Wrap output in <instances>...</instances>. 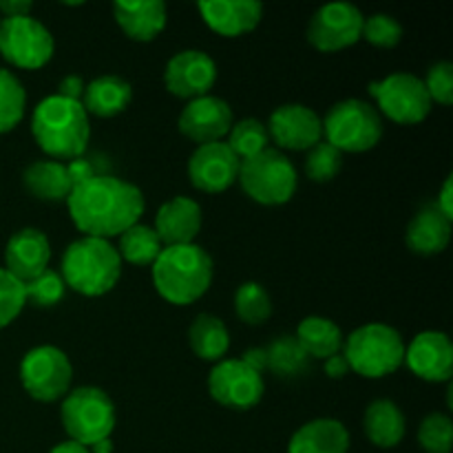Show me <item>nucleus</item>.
Wrapping results in <instances>:
<instances>
[{
  "instance_id": "obj_35",
  "label": "nucleus",
  "mask_w": 453,
  "mask_h": 453,
  "mask_svg": "<svg viewBox=\"0 0 453 453\" xmlns=\"http://www.w3.org/2000/svg\"><path fill=\"white\" fill-rule=\"evenodd\" d=\"M341 168H343V153L332 144H327L326 140L312 146L305 155V175L312 181H319V184L334 180Z\"/></svg>"
},
{
  "instance_id": "obj_36",
  "label": "nucleus",
  "mask_w": 453,
  "mask_h": 453,
  "mask_svg": "<svg viewBox=\"0 0 453 453\" xmlns=\"http://www.w3.org/2000/svg\"><path fill=\"white\" fill-rule=\"evenodd\" d=\"M65 290V279H62L60 273L51 268H47L42 274L25 283L27 303L35 305V308H53V305L62 301Z\"/></svg>"
},
{
  "instance_id": "obj_46",
  "label": "nucleus",
  "mask_w": 453,
  "mask_h": 453,
  "mask_svg": "<svg viewBox=\"0 0 453 453\" xmlns=\"http://www.w3.org/2000/svg\"><path fill=\"white\" fill-rule=\"evenodd\" d=\"M242 361L246 363L248 367H252L255 372L264 374L265 372V349L264 348H250L246 354H243Z\"/></svg>"
},
{
  "instance_id": "obj_19",
  "label": "nucleus",
  "mask_w": 453,
  "mask_h": 453,
  "mask_svg": "<svg viewBox=\"0 0 453 453\" xmlns=\"http://www.w3.org/2000/svg\"><path fill=\"white\" fill-rule=\"evenodd\" d=\"M51 243L38 228H22L4 246V270L20 283L31 281L49 268Z\"/></svg>"
},
{
  "instance_id": "obj_40",
  "label": "nucleus",
  "mask_w": 453,
  "mask_h": 453,
  "mask_svg": "<svg viewBox=\"0 0 453 453\" xmlns=\"http://www.w3.org/2000/svg\"><path fill=\"white\" fill-rule=\"evenodd\" d=\"M432 102L441 106H449L453 102V65L451 62H436L423 80Z\"/></svg>"
},
{
  "instance_id": "obj_30",
  "label": "nucleus",
  "mask_w": 453,
  "mask_h": 453,
  "mask_svg": "<svg viewBox=\"0 0 453 453\" xmlns=\"http://www.w3.org/2000/svg\"><path fill=\"white\" fill-rule=\"evenodd\" d=\"M265 370L279 379H299L310 370L312 358L303 352L296 336L283 334L265 345Z\"/></svg>"
},
{
  "instance_id": "obj_21",
  "label": "nucleus",
  "mask_w": 453,
  "mask_h": 453,
  "mask_svg": "<svg viewBox=\"0 0 453 453\" xmlns=\"http://www.w3.org/2000/svg\"><path fill=\"white\" fill-rule=\"evenodd\" d=\"M197 9L202 20L226 38L250 34L264 18V4L257 0H203Z\"/></svg>"
},
{
  "instance_id": "obj_2",
  "label": "nucleus",
  "mask_w": 453,
  "mask_h": 453,
  "mask_svg": "<svg viewBox=\"0 0 453 453\" xmlns=\"http://www.w3.org/2000/svg\"><path fill=\"white\" fill-rule=\"evenodd\" d=\"M31 133L44 155L58 159L82 157L91 137L88 113L82 102L47 96L31 115Z\"/></svg>"
},
{
  "instance_id": "obj_38",
  "label": "nucleus",
  "mask_w": 453,
  "mask_h": 453,
  "mask_svg": "<svg viewBox=\"0 0 453 453\" xmlns=\"http://www.w3.org/2000/svg\"><path fill=\"white\" fill-rule=\"evenodd\" d=\"M361 38H365L367 42L379 49H394L396 44H401L403 27L389 13H374L363 22Z\"/></svg>"
},
{
  "instance_id": "obj_7",
  "label": "nucleus",
  "mask_w": 453,
  "mask_h": 453,
  "mask_svg": "<svg viewBox=\"0 0 453 453\" xmlns=\"http://www.w3.org/2000/svg\"><path fill=\"white\" fill-rule=\"evenodd\" d=\"M323 124V137L341 153H365L383 137V118L365 100L348 97L327 111Z\"/></svg>"
},
{
  "instance_id": "obj_13",
  "label": "nucleus",
  "mask_w": 453,
  "mask_h": 453,
  "mask_svg": "<svg viewBox=\"0 0 453 453\" xmlns=\"http://www.w3.org/2000/svg\"><path fill=\"white\" fill-rule=\"evenodd\" d=\"M365 16L349 3H330L312 13L308 42L321 53H336L361 40Z\"/></svg>"
},
{
  "instance_id": "obj_23",
  "label": "nucleus",
  "mask_w": 453,
  "mask_h": 453,
  "mask_svg": "<svg viewBox=\"0 0 453 453\" xmlns=\"http://www.w3.org/2000/svg\"><path fill=\"white\" fill-rule=\"evenodd\" d=\"M451 239V219L438 211L436 203L420 208L407 226V248L414 255H441Z\"/></svg>"
},
{
  "instance_id": "obj_16",
  "label": "nucleus",
  "mask_w": 453,
  "mask_h": 453,
  "mask_svg": "<svg viewBox=\"0 0 453 453\" xmlns=\"http://www.w3.org/2000/svg\"><path fill=\"white\" fill-rule=\"evenodd\" d=\"M233 124L234 118L228 102L215 96H203L197 100H190L181 109L177 127H180L181 135L188 137L197 146H203L224 140Z\"/></svg>"
},
{
  "instance_id": "obj_47",
  "label": "nucleus",
  "mask_w": 453,
  "mask_h": 453,
  "mask_svg": "<svg viewBox=\"0 0 453 453\" xmlns=\"http://www.w3.org/2000/svg\"><path fill=\"white\" fill-rule=\"evenodd\" d=\"M49 453H91V451H88V447L80 445V442L65 441V442H60V445L53 447V449Z\"/></svg>"
},
{
  "instance_id": "obj_15",
  "label": "nucleus",
  "mask_w": 453,
  "mask_h": 453,
  "mask_svg": "<svg viewBox=\"0 0 453 453\" xmlns=\"http://www.w3.org/2000/svg\"><path fill=\"white\" fill-rule=\"evenodd\" d=\"M239 164L242 162L226 142L197 146L188 159V180L202 193H224L237 181Z\"/></svg>"
},
{
  "instance_id": "obj_45",
  "label": "nucleus",
  "mask_w": 453,
  "mask_h": 453,
  "mask_svg": "<svg viewBox=\"0 0 453 453\" xmlns=\"http://www.w3.org/2000/svg\"><path fill=\"white\" fill-rule=\"evenodd\" d=\"M348 372H349V365L348 361H345L343 352L334 354V357H330L326 361V374L330 376V379H343Z\"/></svg>"
},
{
  "instance_id": "obj_41",
  "label": "nucleus",
  "mask_w": 453,
  "mask_h": 453,
  "mask_svg": "<svg viewBox=\"0 0 453 453\" xmlns=\"http://www.w3.org/2000/svg\"><path fill=\"white\" fill-rule=\"evenodd\" d=\"M65 166H66V175H69L71 186H73V188H75V186L84 184V181L93 180V177L97 175L96 164H93L91 159L84 157V155H82V157L71 159V162H66Z\"/></svg>"
},
{
  "instance_id": "obj_1",
  "label": "nucleus",
  "mask_w": 453,
  "mask_h": 453,
  "mask_svg": "<svg viewBox=\"0 0 453 453\" xmlns=\"http://www.w3.org/2000/svg\"><path fill=\"white\" fill-rule=\"evenodd\" d=\"M69 215L84 237H119L144 215V195L131 181L119 177L96 175L75 186L66 197Z\"/></svg>"
},
{
  "instance_id": "obj_4",
  "label": "nucleus",
  "mask_w": 453,
  "mask_h": 453,
  "mask_svg": "<svg viewBox=\"0 0 453 453\" xmlns=\"http://www.w3.org/2000/svg\"><path fill=\"white\" fill-rule=\"evenodd\" d=\"M62 279L66 288L82 296H102L118 286L122 259L106 239L82 237L71 243L62 257Z\"/></svg>"
},
{
  "instance_id": "obj_32",
  "label": "nucleus",
  "mask_w": 453,
  "mask_h": 453,
  "mask_svg": "<svg viewBox=\"0 0 453 453\" xmlns=\"http://www.w3.org/2000/svg\"><path fill=\"white\" fill-rule=\"evenodd\" d=\"M27 93L16 73L0 66V135L13 131L25 118Z\"/></svg>"
},
{
  "instance_id": "obj_24",
  "label": "nucleus",
  "mask_w": 453,
  "mask_h": 453,
  "mask_svg": "<svg viewBox=\"0 0 453 453\" xmlns=\"http://www.w3.org/2000/svg\"><path fill=\"white\" fill-rule=\"evenodd\" d=\"M349 432L341 420L317 418L292 434L288 453H348Z\"/></svg>"
},
{
  "instance_id": "obj_43",
  "label": "nucleus",
  "mask_w": 453,
  "mask_h": 453,
  "mask_svg": "<svg viewBox=\"0 0 453 453\" xmlns=\"http://www.w3.org/2000/svg\"><path fill=\"white\" fill-rule=\"evenodd\" d=\"M31 0H3L0 3V16L3 18H20L31 16Z\"/></svg>"
},
{
  "instance_id": "obj_26",
  "label": "nucleus",
  "mask_w": 453,
  "mask_h": 453,
  "mask_svg": "<svg viewBox=\"0 0 453 453\" xmlns=\"http://www.w3.org/2000/svg\"><path fill=\"white\" fill-rule=\"evenodd\" d=\"M133 100V87L118 75H100L87 84L82 106L96 118H115L124 113Z\"/></svg>"
},
{
  "instance_id": "obj_3",
  "label": "nucleus",
  "mask_w": 453,
  "mask_h": 453,
  "mask_svg": "<svg viewBox=\"0 0 453 453\" xmlns=\"http://www.w3.org/2000/svg\"><path fill=\"white\" fill-rule=\"evenodd\" d=\"M212 274V257L197 243L164 248L153 264L155 290L171 305H190L202 299Z\"/></svg>"
},
{
  "instance_id": "obj_25",
  "label": "nucleus",
  "mask_w": 453,
  "mask_h": 453,
  "mask_svg": "<svg viewBox=\"0 0 453 453\" xmlns=\"http://www.w3.org/2000/svg\"><path fill=\"white\" fill-rule=\"evenodd\" d=\"M363 432L367 441L379 449H394L403 442L407 432V420L401 407L389 398L370 403L363 416Z\"/></svg>"
},
{
  "instance_id": "obj_48",
  "label": "nucleus",
  "mask_w": 453,
  "mask_h": 453,
  "mask_svg": "<svg viewBox=\"0 0 453 453\" xmlns=\"http://www.w3.org/2000/svg\"><path fill=\"white\" fill-rule=\"evenodd\" d=\"M88 451L91 453H113V442H111V438H106V441H100V442H96L93 447H88Z\"/></svg>"
},
{
  "instance_id": "obj_6",
  "label": "nucleus",
  "mask_w": 453,
  "mask_h": 453,
  "mask_svg": "<svg viewBox=\"0 0 453 453\" xmlns=\"http://www.w3.org/2000/svg\"><path fill=\"white\" fill-rule=\"evenodd\" d=\"M60 420L69 441L84 447L106 441L115 432L118 414L109 394L93 385L75 388L62 398Z\"/></svg>"
},
{
  "instance_id": "obj_11",
  "label": "nucleus",
  "mask_w": 453,
  "mask_h": 453,
  "mask_svg": "<svg viewBox=\"0 0 453 453\" xmlns=\"http://www.w3.org/2000/svg\"><path fill=\"white\" fill-rule=\"evenodd\" d=\"M56 51L47 27L31 16L0 18V56L18 69H42Z\"/></svg>"
},
{
  "instance_id": "obj_29",
  "label": "nucleus",
  "mask_w": 453,
  "mask_h": 453,
  "mask_svg": "<svg viewBox=\"0 0 453 453\" xmlns=\"http://www.w3.org/2000/svg\"><path fill=\"white\" fill-rule=\"evenodd\" d=\"M188 345L195 357L202 361H224L230 348L228 327L215 314H199L188 327Z\"/></svg>"
},
{
  "instance_id": "obj_22",
  "label": "nucleus",
  "mask_w": 453,
  "mask_h": 453,
  "mask_svg": "<svg viewBox=\"0 0 453 453\" xmlns=\"http://www.w3.org/2000/svg\"><path fill=\"white\" fill-rule=\"evenodd\" d=\"M113 18L127 38L150 42L166 29L168 13L162 0H115Z\"/></svg>"
},
{
  "instance_id": "obj_5",
  "label": "nucleus",
  "mask_w": 453,
  "mask_h": 453,
  "mask_svg": "<svg viewBox=\"0 0 453 453\" xmlns=\"http://www.w3.org/2000/svg\"><path fill=\"white\" fill-rule=\"evenodd\" d=\"M349 372L363 379H383L394 374L405 361V343L396 327L367 323L357 327L343 343Z\"/></svg>"
},
{
  "instance_id": "obj_12",
  "label": "nucleus",
  "mask_w": 453,
  "mask_h": 453,
  "mask_svg": "<svg viewBox=\"0 0 453 453\" xmlns=\"http://www.w3.org/2000/svg\"><path fill=\"white\" fill-rule=\"evenodd\" d=\"M208 392L219 405L246 411L259 405L264 398V376L248 367L242 358H224L208 374Z\"/></svg>"
},
{
  "instance_id": "obj_20",
  "label": "nucleus",
  "mask_w": 453,
  "mask_h": 453,
  "mask_svg": "<svg viewBox=\"0 0 453 453\" xmlns=\"http://www.w3.org/2000/svg\"><path fill=\"white\" fill-rule=\"evenodd\" d=\"M202 224V206L186 195H177L159 206L153 230L164 248L188 246V243H195Z\"/></svg>"
},
{
  "instance_id": "obj_42",
  "label": "nucleus",
  "mask_w": 453,
  "mask_h": 453,
  "mask_svg": "<svg viewBox=\"0 0 453 453\" xmlns=\"http://www.w3.org/2000/svg\"><path fill=\"white\" fill-rule=\"evenodd\" d=\"M84 88H87V82H84L80 75H66V78H62L60 84H58V96L66 97V100L82 102Z\"/></svg>"
},
{
  "instance_id": "obj_37",
  "label": "nucleus",
  "mask_w": 453,
  "mask_h": 453,
  "mask_svg": "<svg viewBox=\"0 0 453 453\" xmlns=\"http://www.w3.org/2000/svg\"><path fill=\"white\" fill-rule=\"evenodd\" d=\"M418 442L427 453H451L453 423L445 414H429L418 427Z\"/></svg>"
},
{
  "instance_id": "obj_31",
  "label": "nucleus",
  "mask_w": 453,
  "mask_h": 453,
  "mask_svg": "<svg viewBox=\"0 0 453 453\" xmlns=\"http://www.w3.org/2000/svg\"><path fill=\"white\" fill-rule=\"evenodd\" d=\"M162 250L164 246L157 233L146 224H135L119 234L118 255L131 265H153Z\"/></svg>"
},
{
  "instance_id": "obj_33",
  "label": "nucleus",
  "mask_w": 453,
  "mask_h": 453,
  "mask_svg": "<svg viewBox=\"0 0 453 453\" xmlns=\"http://www.w3.org/2000/svg\"><path fill=\"white\" fill-rule=\"evenodd\" d=\"M226 144H228V149L237 155L239 162L248 157H255L261 150L268 149V128H265V124L257 118L239 119V122H234L233 128H230L228 142H226Z\"/></svg>"
},
{
  "instance_id": "obj_28",
  "label": "nucleus",
  "mask_w": 453,
  "mask_h": 453,
  "mask_svg": "<svg viewBox=\"0 0 453 453\" xmlns=\"http://www.w3.org/2000/svg\"><path fill=\"white\" fill-rule=\"evenodd\" d=\"M296 341L310 358L327 361L343 352V332L334 321L326 317H305L296 327Z\"/></svg>"
},
{
  "instance_id": "obj_10",
  "label": "nucleus",
  "mask_w": 453,
  "mask_h": 453,
  "mask_svg": "<svg viewBox=\"0 0 453 453\" xmlns=\"http://www.w3.org/2000/svg\"><path fill=\"white\" fill-rule=\"evenodd\" d=\"M73 365L56 345H38L20 361V383L34 401L56 403L71 392Z\"/></svg>"
},
{
  "instance_id": "obj_39",
  "label": "nucleus",
  "mask_w": 453,
  "mask_h": 453,
  "mask_svg": "<svg viewBox=\"0 0 453 453\" xmlns=\"http://www.w3.org/2000/svg\"><path fill=\"white\" fill-rule=\"evenodd\" d=\"M25 305V283H20L7 270L0 268V330L16 321Z\"/></svg>"
},
{
  "instance_id": "obj_14",
  "label": "nucleus",
  "mask_w": 453,
  "mask_h": 453,
  "mask_svg": "<svg viewBox=\"0 0 453 453\" xmlns=\"http://www.w3.org/2000/svg\"><path fill=\"white\" fill-rule=\"evenodd\" d=\"M217 82V65L206 51L184 49L166 62L164 84L171 96L180 100H197L211 96V88Z\"/></svg>"
},
{
  "instance_id": "obj_44",
  "label": "nucleus",
  "mask_w": 453,
  "mask_h": 453,
  "mask_svg": "<svg viewBox=\"0 0 453 453\" xmlns=\"http://www.w3.org/2000/svg\"><path fill=\"white\" fill-rule=\"evenodd\" d=\"M436 206H438V211L442 212V215L449 217V219L453 221V177L451 175L447 177L445 184H442Z\"/></svg>"
},
{
  "instance_id": "obj_34",
  "label": "nucleus",
  "mask_w": 453,
  "mask_h": 453,
  "mask_svg": "<svg viewBox=\"0 0 453 453\" xmlns=\"http://www.w3.org/2000/svg\"><path fill=\"white\" fill-rule=\"evenodd\" d=\"M234 312L248 326H264L273 314V301L261 283L248 281L234 292Z\"/></svg>"
},
{
  "instance_id": "obj_27",
  "label": "nucleus",
  "mask_w": 453,
  "mask_h": 453,
  "mask_svg": "<svg viewBox=\"0 0 453 453\" xmlns=\"http://www.w3.org/2000/svg\"><path fill=\"white\" fill-rule=\"evenodd\" d=\"M22 186L31 197L51 203L66 202L73 190L65 162H56V159H38L29 164L22 173Z\"/></svg>"
},
{
  "instance_id": "obj_18",
  "label": "nucleus",
  "mask_w": 453,
  "mask_h": 453,
  "mask_svg": "<svg viewBox=\"0 0 453 453\" xmlns=\"http://www.w3.org/2000/svg\"><path fill=\"white\" fill-rule=\"evenodd\" d=\"M270 140L286 150H310L323 140L321 118L305 104H283L268 122Z\"/></svg>"
},
{
  "instance_id": "obj_17",
  "label": "nucleus",
  "mask_w": 453,
  "mask_h": 453,
  "mask_svg": "<svg viewBox=\"0 0 453 453\" xmlns=\"http://www.w3.org/2000/svg\"><path fill=\"white\" fill-rule=\"evenodd\" d=\"M411 374L427 383H447L453 376V345L445 332L427 330L411 339L405 361Z\"/></svg>"
},
{
  "instance_id": "obj_8",
  "label": "nucleus",
  "mask_w": 453,
  "mask_h": 453,
  "mask_svg": "<svg viewBox=\"0 0 453 453\" xmlns=\"http://www.w3.org/2000/svg\"><path fill=\"white\" fill-rule=\"evenodd\" d=\"M237 181L243 193L261 206H281L296 193V168L281 150L265 149L255 157L242 159Z\"/></svg>"
},
{
  "instance_id": "obj_9",
  "label": "nucleus",
  "mask_w": 453,
  "mask_h": 453,
  "mask_svg": "<svg viewBox=\"0 0 453 453\" xmlns=\"http://www.w3.org/2000/svg\"><path fill=\"white\" fill-rule=\"evenodd\" d=\"M367 91L376 100L374 109L379 111L380 118L385 115L403 127L425 122L432 113L434 102L425 88V82L418 75L407 73V71H398L388 78L370 82Z\"/></svg>"
}]
</instances>
